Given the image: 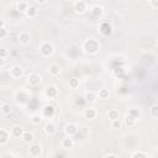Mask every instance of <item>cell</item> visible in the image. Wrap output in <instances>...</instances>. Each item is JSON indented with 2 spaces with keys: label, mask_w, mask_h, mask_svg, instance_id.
<instances>
[{
  "label": "cell",
  "mask_w": 158,
  "mask_h": 158,
  "mask_svg": "<svg viewBox=\"0 0 158 158\" xmlns=\"http://www.w3.org/2000/svg\"><path fill=\"white\" fill-rule=\"evenodd\" d=\"M83 48H84V51H85L86 53H89V54H95V53L99 51L100 44H99V42H98L95 38H89V40H86V41L83 43Z\"/></svg>",
  "instance_id": "1"
},
{
  "label": "cell",
  "mask_w": 158,
  "mask_h": 158,
  "mask_svg": "<svg viewBox=\"0 0 158 158\" xmlns=\"http://www.w3.org/2000/svg\"><path fill=\"white\" fill-rule=\"evenodd\" d=\"M40 52L43 57H49L53 53V44L49 42H43L40 46Z\"/></svg>",
  "instance_id": "2"
},
{
  "label": "cell",
  "mask_w": 158,
  "mask_h": 158,
  "mask_svg": "<svg viewBox=\"0 0 158 158\" xmlns=\"http://www.w3.org/2000/svg\"><path fill=\"white\" fill-rule=\"evenodd\" d=\"M41 81H42V79H41L40 74H37V73H30V74L27 75V83H28L30 85H32V86L40 85Z\"/></svg>",
  "instance_id": "3"
},
{
  "label": "cell",
  "mask_w": 158,
  "mask_h": 158,
  "mask_svg": "<svg viewBox=\"0 0 158 158\" xmlns=\"http://www.w3.org/2000/svg\"><path fill=\"white\" fill-rule=\"evenodd\" d=\"M64 132L67 133V136H74L78 132V126L75 123H73V122H69V123L65 125Z\"/></svg>",
  "instance_id": "4"
},
{
  "label": "cell",
  "mask_w": 158,
  "mask_h": 158,
  "mask_svg": "<svg viewBox=\"0 0 158 158\" xmlns=\"http://www.w3.org/2000/svg\"><path fill=\"white\" fill-rule=\"evenodd\" d=\"M44 94H46L47 98L53 99V98H56V96L58 95V89H57V86H54V85H48V86L46 88Z\"/></svg>",
  "instance_id": "5"
},
{
  "label": "cell",
  "mask_w": 158,
  "mask_h": 158,
  "mask_svg": "<svg viewBox=\"0 0 158 158\" xmlns=\"http://www.w3.org/2000/svg\"><path fill=\"white\" fill-rule=\"evenodd\" d=\"M22 68L20 65H14L10 68V75L14 78V79H17L20 77H22Z\"/></svg>",
  "instance_id": "6"
},
{
  "label": "cell",
  "mask_w": 158,
  "mask_h": 158,
  "mask_svg": "<svg viewBox=\"0 0 158 158\" xmlns=\"http://www.w3.org/2000/svg\"><path fill=\"white\" fill-rule=\"evenodd\" d=\"M22 133H23L22 127H21V126H17V125L12 126L11 130H10V135H11V137H15V138H21Z\"/></svg>",
  "instance_id": "7"
},
{
  "label": "cell",
  "mask_w": 158,
  "mask_h": 158,
  "mask_svg": "<svg viewBox=\"0 0 158 158\" xmlns=\"http://www.w3.org/2000/svg\"><path fill=\"white\" fill-rule=\"evenodd\" d=\"M30 156L31 157H33V158H36V157H40L41 156V152H42V148H41V146L40 144H31V147H30Z\"/></svg>",
  "instance_id": "8"
},
{
  "label": "cell",
  "mask_w": 158,
  "mask_h": 158,
  "mask_svg": "<svg viewBox=\"0 0 158 158\" xmlns=\"http://www.w3.org/2000/svg\"><path fill=\"white\" fill-rule=\"evenodd\" d=\"M74 10H75L77 14H83V12H85V10H86V2L83 1V0L77 1V2L74 4Z\"/></svg>",
  "instance_id": "9"
},
{
  "label": "cell",
  "mask_w": 158,
  "mask_h": 158,
  "mask_svg": "<svg viewBox=\"0 0 158 158\" xmlns=\"http://www.w3.org/2000/svg\"><path fill=\"white\" fill-rule=\"evenodd\" d=\"M53 115H54V106H52V105H46V106L43 107L42 117H47V118H51Z\"/></svg>",
  "instance_id": "10"
},
{
  "label": "cell",
  "mask_w": 158,
  "mask_h": 158,
  "mask_svg": "<svg viewBox=\"0 0 158 158\" xmlns=\"http://www.w3.org/2000/svg\"><path fill=\"white\" fill-rule=\"evenodd\" d=\"M10 131L5 130V128H0V144H5L7 143L9 138H10Z\"/></svg>",
  "instance_id": "11"
},
{
  "label": "cell",
  "mask_w": 158,
  "mask_h": 158,
  "mask_svg": "<svg viewBox=\"0 0 158 158\" xmlns=\"http://www.w3.org/2000/svg\"><path fill=\"white\" fill-rule=\"evenodd\" d=\"M73 146H74V139L72 138V136H68L62 139V147L64 149H70V148H73Z\"/></svg>",
  "instance_id": "12"
},
{
  "label": "cell",
  "mask_w": 158,
  "mask_h": 158,
  "mask_svg": "<svg viewBox=\"0 0 158 158\" xmlns=\"http://www.w3.org/2000/svg\"><path fill=\"white\" fill-rule=\"evenodd\" d=\"M100 32L104 35V36H109L111 33V26L109 22H102L100 25Z\"/></svg>",
  "instance_id": "13"
},
{
  "label": "cell",
  "mask_w": 158,
  "mask_h": 158,
  "mask_svg": "<svg viewBox=\"0 0 158 158\" xmlns=\"http://www.w3.org/2000/svg\"><path fill=\"white\" fill-rule=\"evenodd\" d=\"M96 110L94 109V107H88V109H85V111H84V116L86 117V118H90V120H93V118H95L96 117Z\"/></svg>",
  "instance_id": "14"
},
{
  "label": "cell",
  "mask_w": 158,
  "mask_h": 158,
  "mask_svg": "<svg viewBox=\"0 0 158 158\" xmlns=\"http://www.w3.org/2000/svg\"><path fill=\"white\" fill-rule=\"evenodd\" d=\"M25 14H26V16L27 17H36L37 16V14H38V10L35 7V6H28L27 7V10L25 11Z\"/></svg>",
  "instance_id": "15"
},
{
  "label": "cell",
  "mask_w": 158,
  "mask_h": 158,
  "mask_svg": "<svg viewBox=\"0 0 158 158\" xmlns=\"http://www.w3.org/2000/svg\"><path fill=\"white\" fill-rule=\"evenodd\" d=\"M0 111H1L4 115H10V114H11V111H12V107H11V105H10V104L4 102V104H1V105H0Z\"/></svg>",
  "instance_id": "16"
},
{
  "label": "cell",
  "mask_w": 158,
  "mask_h": 158,
  "mask_svg": "<svg viewBox=\"0 0 158 158\" xmlns=\"http://www.w3.org/2000/svg\"><path fill=\"white\" fill-rule=\"evenodd\" d=\"M21 138H22V141H23L25 143H31V142L33 141V133H31V132H28V131H23Z\"/></svg>",
  "instance_id": "17"
},
{
  "label": "cell",
  "mask_w": 158,
  "mask_h": 158,
  "mask_svg": "<svg viewBox=\"0 0 158 158\" xmlns=\"http://www.w3.org/2000/svg\"><path fill=\"white\" fill-rule=\"evenodd\" d=\"M19 40H20V42H21L22 44H27V43H30V41H31L30 33H27V32H22V33H20Z\"/></svg>",
  "instance_id": "18"
},
{
  "label": "cell",
  "mask_w": 158,
  "mask_h": 158,
  "mask_svg": "<svg viewBox=\"0 0 158 158\" xmlns=\"http://www.w3.org/2000/svg\"><path fill=\"white\" fill-rule=\"evenodd\" d=\"M59 70H60V68H59V65L56 64V63H53V64H51V65L48 67V72H49V74H52V75H54V77L59 74Z\"/></svg>",
  "instance_id": "19"
},
{
  "label": "cell",
  "mask_w": 158,
  "mask_h": 158,
  "mask_svg": "<svg viewBox=\"0 0 158 158\" xmlns=\"http://www.w3.org/2000/svg\"><path fill=\"white\" fill-rule=\"evenodd\" d=\"M84 99H85V101H88V102H95V100H96V94H95L94 91H86L85 95H84Z\"/></svg>",
  "instance_id": "20"
},
{
  "label": "cell",
  "mask_w": 158,
  "mask_h": 158,
  "mask_svg": "<svg viewBox=\"0 0 158 158\" xmlns=\"http://www.w3.org/2000/svg\"><path fill=\"white\" fill-rule=\"evenodd\" d=\"M44 131H46V133H48V135L54 133V132H56V125H54L53 122H47L46 126H44Z\"/></svg>",
  "instance_id": "21"
},
{
  "label": "cell",
  "mask_w": 158,
  "mask_h": 158,
  "mask_svg": "<svg viewBox=\"0 0 158 158\" xmlns=\"http://www.w3.org/2000/svg\"><path fill=\"white\" fill-rule=\"evenodd\" d=\"M91 14L95 16V17H99L101 14H102V7L100 5H94L91 7Z\"/></svg>",
  "instance_id": "22"
},
{
  "label": "cell",
  "mask_w": 158,
  "mask_h": 158,
  "mask_svg": "<svg viewBox=\"0 0 158 158\" xmlns=\"http://www.w3.org/2000/svg\"><path fill=\"white\" fill-rule=\"evenodd\" d=\"M136 117H133L132 115H130V114H127L126 115V117H125V123L127 125V126H133L135 123H136Z\"/></svg>",
  "instance_id": "23"
},
{
  "label": "cell",
  "mask_w": 158,
  "mask_h": 158,
  "mask_svg": "<svg viewBox=\"0 0 158 158\" xmlns=\"http://www.w3.org/2000/svg\"><path fill=\"white\" fill-rule=\"evenodd\" d=\"M118 117H120V112H118V110L112 109V110H110V111H109V118H110L111 121L117 120Z\"/></svg>",
  "instance_id": "24"
},
{
  "label": "cell",
  "mask_w": 158,
  "mask_h": 158,
  "mask_svg": "<svg viewBox=\"0 0 158 158\" xmlns=\"http://www.w3.org/2000/svg\"><path fill=\"white\" fill-rule=\"evenodd\" d=\"M41 121H42V115H40V114H35V115L31 116V122H32L33 125H40Z\"/></svg>",
  "instance_id": "25"
},
{
  "label": "cell",
  "mask_w": 158,
  "mask_h": 158,
  "mask_svg": "<svg viewBox=\"0 0 158 158\" xmlns=\"http://www.w3.org/2000/svg\"><path fill=\"white\" fill-rule=\"evenodd\" d=\"M17 11H20V12H25L26 10H27V7H28V4L27 2H25V1H20L19 4H17Z\"/></svg>",
  "instance_id": "26"
},
{
  "label": "cell",
  "mask_w": 158,
  "mask_h": 158,
  "mask_svg": "<svg viewBox=\"0 0 158 158\" xmlns=\"http://www.w3.org/2000/svg\"><path fill=\"white\" fill-rule=\"evenodd\" d=\"M69 86H70L72 89H77V88L79 86V79H77V78H72V79L69 80Z\"/></svg>",
  "instance_id": "27"
},
{
  "label": "cell",
  "mask_w": 158,
  "mask_h": 158,
  "mask_svg": "<svg viewBox=\"0 0 158 158\" xmlns=\"http://www.w3.org/2000/svg\"><path fill=\"white\" fill-rule=\"evenodd\" d=\"M149 111H151V115H152L153 117H158V105H157V104H153V105L151 106Z\"/></svg>",
  "instance_id": "28"
},
{
  "label": "cell",
  "mask_w": 158,
  "mask_h": 158,
  "mask_svg": "<svg viewBox=\"0 0 158 158\" xmlns=\"http://www.w3.org/2000/svg\"><path fill=\"white\" fill-rule=\"evenodd\" d=\"M121 126H122V123H121V121H120L118 118H117V120L111 121V127H112V128L117 130V128H121Z\"/></svg>",
  "instance_id": "29"
},
{
  "label": "cell",
  "mask_w": 158,
  "mask_h": 158,
  "mask_svg": "<svg viewBox=\"0 0 158 158\" xmlns=\"http://www.w3.org/2000/svg\"><path fill=\"white\" fill-rule=\"evenodd\" d=\"M132 158H137V157H142V158H147L148 157V154L147 153H144V152H141V151H138V152H135V153H132V156H131Z\"/></svg>",
  "instance_id": "30"
},
{
  "label": "cell",
  "mask_w": 158,
  "mask_h": 158,
  "mask_svg": "<svg viewBox=\"0 0 158 158\" xmlns=\"http://www.w3.org/2000/svg\"><path fill=\"white\" fill-rule=\"evenodd\" d=\"M99 98H100V99H106V98H109V90L101 89V90L99 91Z\"/></svg>",
  "instance_id": "31"
},
{
  "label": "cell",
  "mask_w": 158,
  "mask_h": 158,
  "mask_svg": "<svg viewBox=\"0 0 158 158\" xmlns=\"http://www.w3.org/2000/svg\"><path fill=\"white\" fill-rule=\"evenodd\" d=\"M7 30H6V27H0V38H5L6 36H7Z\"/></svg>",
  "instance_id": "32"
},
{
  "label": "cell",
  "mask_w": 158,
  "mask_h": 158,
  "mask_svg": "<svg viewBox=\"0 0 158 158\" xmlns=\"http://www.w3.org/2000/svg\"><path fill=\"white\" fill-rule=\"evenodd\" d=\"M7 56V49L6 48H0V57L5 58Z\"/></svg>",
  "instance_id": "33"
},
{
  "label": "cell",
  "mask_w": 158,
  "mask_h": 158,
  "mask_svg": "<svg viewBox=\"0 0 158 158\" xmlns=\"http://www.w3.org/2000/svg\"><path fill=\"white\" fill-rule=\"evenodd\" d=\"M128 114H130V115H132V116H133V117H136V118H138V116H139V112H138V111H135V110L128 111Z\"/></svg>",
  "instance_id": "34"
},
{
  "label": "cell",
  "mask_w": 158,
  "mask_h": 158,
  "mask_svg": "<svg viewBox=\"0 0 158 158\" xmlns=\"http://www.w3.org/2000/svg\"><path fill=\"white\" fill-rule=\"evenodd\" d=\"M149 2H151V5H152L153 9H157L158 7V0H149Z\"/></svg>",
  "instance_id": "35"
},
{
  "label": "cell",
  "mask_w": 158,
  "mask_h": 158,
  "mask_svg": "<svg viewBox=\"0 0 158 158\" xmlns=\"http://www.w3.org/2000/svg\"><path fill=\"white\" fill-rule=\"evenodd\" d=\"M0 27H6V22L0 19Z\"/></svg>",
  "instance_id": "36"
},
{
  "label": "cell",
  "mask_w": 158,
  "mask_h": 158,
  "mask_svg": "<svg viewBox=\"0 0 158 158\" xmlns=\"http://www.w3.org/2000/svg\"><path fill=\"white\" fill-rule=\"evenodd\" d=\"M4 63H5V58L0 57V67H2V65H4Z\"/></svg>",
  "instance_id": "37"
},
{
  "label": "cell",
  "mask_w": 158,
  "mask_h": 158,
  "mask_svg": "<svg viewBox=\"0 0 158 158\" xmlns=\"http://www.w3.org/2000/svg\"><path fill=\"white\" fill-rule=\"evenodd\" d=\"M36 1H37L38 4H44V2L47 1V0H36Z\"/></svg>",
  "instance_id": "38"
}]
</instances>
